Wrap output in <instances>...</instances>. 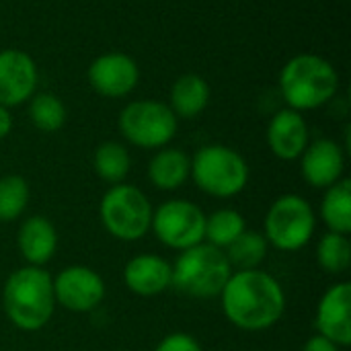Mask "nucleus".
I'll list each match as a JSON object with an SVG mask.
<instances>
[{
  "label": "nucleus",
  "instance_id": "f257e3e1",
  "mask_svg": "<svg viewBox=\"0 0 351 351\" xmlns=\"http://www.w3.org/2000/svg\"><path fill=\"white\" fill-rule=\"evenodd\" d=\"M218 298L228 323L249 333L276 327L286 313L282 284L263 269L232 271Z\"/></svg>",
  "mask_w": 351,
  "mask_h": 351
},
{
  "label": "nucleus",
  "instance_id": "f03ea898",
  "mask_svg": "<svg viewBox=\"0 0 351 351\" xmlns=\"http://www.w3.org/2000/svg\"><path fill=\"white\" fill-rule=\"evenodd\" d=\"M2 311L21 331L43 329L56 313L53 278L43 267L14 269L2 286Z\"/></svg>",
  "mask_w": 351,
  "mask_h": 351
},
{
  "label": "nucleus",
  "instance_id": "7ed1b4c3",
  "mask_svg": "<svg viewBox=\"0 0 351 351\" xmlns=\"http://www.w3.org/2000/svg\"><path fill=\"white\" fill-rule=\"evenodd\" d=\"M280 95L294 111H313L331 103L339 93V72L319 53H298L280 70Z\"/></svg>",
  "mask_w": 351,
  "mask_h": 351
},
{
  "label": "nucleus",
  "instance_id": "20e7f679",
  "mask_svg": "<svg viewBox=\"0 0 351 351\" xmlns=\"http://www.w3.org/2000/svg\"><path fill=\"white\" fill-rule=\"evenodd\" d=\"M249 165L245 156L226 144H206L191 156V181L216 199H230L249 185Z\"/></svg>",
  "mask_w": 351,
  "mask_h": 351
},
{
  "label": "nucleus",
  "instance_id": "39448f33",
  "mask_svg": "<svg viewBox=\"0 0 351 351\" xmlns=\"http://www.w3.org/2000/svg\"><path fill=\"white\" fill-rule=\"evenodd\" d=\"M230 276L232 267L224 251L208 243L181 251L173 263V288L199 300L218 298Z\"/></svg>",
  "mask_w": 351,
  "mask_h": 351
},
{
  "label": "nucleus",
  "instance_id": "423d86ee",
  "mask_svg": "<svg viewBox=\"0 0 351 351\" xmlns=\"http://www.w3.org/2000/svg\"><path fill=\"white\" fill-rule=\"evenodd\" d=\"M152 204L148 195L130 183L111 185L99 202L103 228L121 243H136L150 232Z\"/></svg>",
  "mask_w": 351,
  "mask_h": 351
},
{
  "label": "nucleus",
  "instance_id": "0eeeda50",
  "mask_svg": "<svg viewBox=\"0 0 351 351\" xmlns=\"http://www.w3.org/2000/svg\"><path fill=\"white\" fill-rule=\"evenodd\" d=\"M317 230V214L311 202L298 193H284L267 208L263 218V237L269 247L282 253L304 249Z\"/></svg>",
  "mask_w": 351,
  "mask_h": 351
},
{
  "label": "nucleus",
  "instance_id": "6e6552de",
  "mask_svg": "<svg viewBox=\"0 0 351 351\" xmlns=\"http://www.w3.org/2000/svg\"><path fill=\"white\" fill-rule=\"evenodd\" d=\"M117 128L125 142L144 150H158L177 136L179 119L165 101L138 99L121 109Z\"/></svg>",
  "mask_w": 351,
  "mask_h": 351
},
{
  "label": "nucleus",
  "instance_id": "1a4fd4ad",
  "mask_svg": "<svg viewBox=\"0 0 351 351\" xmlns=\"http://www.w3.org/2000/svg\"><path fill=\"white\" fill-rule=\"evenodd\" d=\"M150 232L160 245L181 253L204 243L206 214L189 199H167L152 212Z\"/></svg>",
  "mask_w": 351,
  "mask_h": 351
},
{
  "label": "nucleus",
  "instance_id": "9d476101",
  "mask_svg": "<svg viewBox=\"0 0 351 351\" xmlns=\"http://www.w3.org/2000/svg\"><path fill=\"white\" fill-rule=\"evenodd\" d=\"M105 280L88 265H68L53 278L56 306L70 313L95 311L105 300Z\"/></svg>",
  "mask_w": 351,
  "mask_h": 351
},
{
  "label": "nucleus",
  "instance_id": "9b49d317",
  "mask_svg": "<svg viewBox=\"0 0 351 351\" xmlns=\"http://www.w3.org/2000/svg\"><path fill=\"white\" fill-rule=\"evenodd\" d=\"M86 78L97 95L105 99H123L138 86L140 66L130 53L107 51L90 62Z\"/></svg>",
  "mask_w": 351,
  "mask_h": 351
},
{
  "label": "nucleus",
  "instance_id": "f8f14e48",
  "mask_svg": "<svg viewBox=\"0 0 351 351\" xmlns=\"http://www.w3.org/2000/svg\"><path fill=\"white\" fill-rule=\"evenodd\" d=\"M39 70L35 60L16 47L0 49V105L19 107L37 93Z\"/></svg>",
  "mask_w": 351,
  "mask_h": 351
},
{
  "label": "nucleus",
  "instance_id": "ddd939ff",
  "mask_svg": "<svg viewBox=\"0 0 351 351\" xmlns=\"http://www.w3.org/2000/svg\"><path fill=\"white\" fill-rule=\"evenodd\" d=\"M300 175L313 189H327L343 179L346 173V148L331 138H317L308 142L302 152Z\"/></svg>",
  "mask_w": 351,
  "mask_h": 351
},
{
  "label": "nucleus",
  "instance_id": "4468645a",
  "mask_svg": "<svg viewBox=\"0 0 351 351\" xmlns=\"http://www.w3.org/2000/svg\"><path fill=\"white\" fill-rule=\"evenodd\" d=\"M317 333L331 339L339 348L351 343V284L337 282L325 290L315 315Z\"/></svg>",
  "mask_w": 351,
  "mask_h": 351
},
{
  "label": "nucleus",
  "instance_id": "2eb2a0df",
  "mask_svg": "<svg viewBox=\"0 0 351 351\" xmlns=\"http://www.w3.org/2000/svg\"><path fill=\"white\" fill-rule=\"evenodd\" d=\"M265 140L276 158L286 162L298 160L311 142L308 123L300 111H294L290 107L280 109L267 123Z\"/></svg>",
  "mask_w": 351,
  "mask_h": 351
},
{
  "label": "nucleus",
  "instance_id": "dca6fc26",
  "mask_svg": "<svg viewBox=\"0 0 351 351\" xmlns=\"http://www.w3.org/2000/svg\"><path fill=\"white\" fill-rule=\"evenodd\" d=\"M123 284L136 296H158L173 286V265L154 253L136 255L123 267Z\"/></svg>",
  "mask_w": 351,
  "mask_h": 351
},
{
  "label": "nucleus",
  "instance_id": "f3484780",
  "mask_svg": "<svg viewBox=\"0 0 351 351\" xmlns=\"http://www.w3.org/2000/svg\"><path fill=\"white\" fill-rule=\"evenodd\" d=\"M16 249L27 265L43 267L58 251V230L45 216H29L16 232Z\"/></svg>",
  "mask_w": 351,
  "mask_h": 351
},
{
  "label": "nucleus",
  "instance_id": "a211bd4d",
  "mask_svg": "<svg viewBox=\"0 0 351 351\" xmlns=\"http://www.w3.org/2000/svg\"><path fill=\"white\" fill-rule=\"evenodd\" d=\"M146 175L156 189L177 191L191 177V156L175 146L158 148L148 162Z\"/></svg>",
  "mask_w": 351,
  "mask_h": 351
},
{
  "label": "nucleus",
  "instance_id": "6ab92c4d",
  "mask_svg": "<svg viewBox=\"0 0 351 351\" xmlns=\"http://www.w3.org/2000/svg\"><path fill=\"white\" fill-rule=\"evenodd\" d=\"M212 90L208 80L202 74L187 72L173 82L167 105L177 115V119H195L206 111Z\"/></svg>",
  "mask_w": 351,
  "mask_h": 351
},
{
  "label": "nucleus",
  "instance_id": "aec40b11",
  "mask_svg": "<svg viewBox=\"0 0 351 351\" xmlns=\"http://www.w3.org/2000/svg\"><path fill=\"white\" fill-rule=\"evenodd\" d=\"M321 218L329 232H351V181L348 177L325 189L321 202Z\"/></svg>",
  "mask_w": 351,
  "mask_h": 351
},
{
  "label": "nucleus",
  "instance_id": "412c9836",
  "mask_svg": "<svg viewBox=\"0 0 351 351\" xmlns=\"http://www.w3.org/2000/svg\"><path fill=\"white\" fill-rule=\"evenodd\" d=\"M93 167H95L97 177L103 183L119 185V183H125V179L130 175L132 156L121 142L107 140L97 146V150L93 154Z\"/></svg>",
  "mask_w": 351,
  "mask_h": 351
},
{
  "label": "nucleus",
  "instance_id": "4be33fe9",
  "mask_svg": "<svg viewBox=\"0 0 351 351\" xmlns=\"http://www.w3.org/2000/svg\"><path fill=\"white\" fill-rule=\"evenodd\" d=\"M247 230L245 216L234 208H220L206 216V232L204 243L216 249H228L243 232Z\"/></svg>",
  "mask_w": 351,
  "mask_h": 351
},
{
  "label": "nucleus",
  "instance_id": "5701e85b",
  "mask_svg": "<svg viewBox=\"0 0 351 351\" xmlns=\"http://www.w3.org/2000/svg\"><path fill=\"white\" fill-rule=\"evenodd\" d=\"M267 251H269V243L265 241L263 232L247 228L228 249H224V255L232 271H245V269H259V265L267 257Z\"/></svg>",
  "mask_w": 351,
  "mask_h": 351
},
{
  "label": "nucleus",
  "instance_id": "b1692460",
  "mask_svg": "<svg viewBox=\"0 0 351 351\" xmlns=\"http://www.w3.org/2000/svg\"><path fill=\"white\" fill-rule=\"evenodd\" d=\"M29 119L35 130L43 134H53L66 125L68 111L64 101L53 93H35L29 99Z\"/></svg>",
  "mask_w": 351,
  "mask_h": 351
},
{
  "label": "nucleus",
  "instance_id": "393cba45",
  "mask_svg": "<svg viewBox=\"0 0 351 351\" xmlns=\"http://www.w3.org/2000/svg\"><path fill=\"white\" fill-rule=\"evenodd\" d=\"M317 261L329 276H341L351 265L350 234L325 232L317 245Z\"/></svg>",
  "mask_w": 351,
  "mask_h": 351
},
{
  "label": "nucleus",
  "instance_id": "a878e982",
  "mask_svg": "<svg viewBox=\"0 0 351 351\" xmlns=\"http://www.w3.org/2000/svg\"><path fill=\"white\" fill-rule=\"evenodd\" d=\"M31 199V189L25 177L4 175L0 177V222L19 220Z\"/></svg>",
  "mask_w": 351,
  "mask_h": 351
},
{
  "label": "nucleus",
  "instance_id": "bb28decb",
  "mask_svg": "<svg viewBox=\"0 0 351 351\" xmlns=\"http://www.w3.org/2000/svg\"><path fill=\"white\" fill-rule=\"evenodd\" d=\"M154 351H204V348L193 335L183 333V331H175V333L165 335L158 341V346L154 348Z\"/></svg>",
  "mask_w": 351,
  "mask_h": 351
},
{
  "label": "nucleus",
  "instance_id": "cd10ccee",
  "mask_svg": "<svg viewBox=\"0 0 351 351\" xmlns=\"http://www.w3.org/2000/svg\"><path fill=\"white\" fill-rule=\"evenodd\" d=\"M302 351H341V348L337 343H333L331 339L317 333L302 346Z\"/></svg>",
  "mask_w": 351,
  "mask_h": 351
},
{
  "label": "nucleus",
  "instance_id": "c85d7f7f",
  "mask_svg": "<svg viewBox=\"0 0 351 351\" xmlns=\"http://www.w3.org/2000/svg\"><path fill=\"white\" fill-rule=\"evenodd\" d=\"M12 130V115H10V109L0 105V140H4Z\"/></svg>",
  "mask_w": 351,
  "mask_h": 351
}]
</instances>
